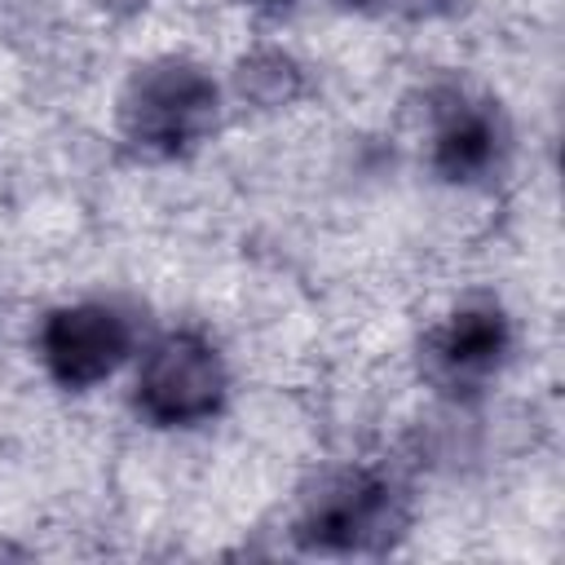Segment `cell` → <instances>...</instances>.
Wrapping results in <instances>:
<instances>
[{
    "instance_id": "cell-1",
    "label": "cell",
    "mask_w": 565,
    "mask_h": 565,
    "mask_svg": "<svg viewBox=\"0 0 565 565\" xmlns=\"http://www.w3.org/2000/svg\"><path fill=\"white\" fill-rule=\"evenodd\" d=\"M216 84L199 62L159 57L141 66L119 97V132L132 150L172 159L194 150L216 128Z\"/></svg>"
},
{
    "instance_id": "cell-2",
    "label": "cell",
    "mask_w": 565,
    "mask_h": 565,
    "mask_svg": "<svg viewBox=\"0 0 565 565\" xmlns=\"http://www.w3.org/2000/svg\"><path fill=\"white\" fill-rule=\"evenodd\" d=\"M230 375L212 340L194 331H168L150 344L137 371V406L150 424H199L225 402Z\"/></svg>"
},
{
    "instance_id": "cell-3",
    "label": "cell",
    "mask_w": 565,
    "mask_h": 565,
    "mask_svg": "<svg viewBox=\"0 0 565 565\" xmlns=\"http://www.w3.org/2000/svg\"><path fill=\"white\" fill-rule=\"evenodd\" d=\"M406 530V503L393 481L375 472H340L313 494L300 516V543L327 552H371L388 547Z\"/></svg>"
},
{
    "instance_id": "cell-4",
    "label": "cell",
    "mask_w": 565,
    "mask_h": 565,
    "mask_svg": "<svg viewBox=\"0 0 565 565\" xmlns=\"http://www.w3.org/2000/svg\"><path fill=\"white\" fill-rule=\"evenodd\" d=\"M132 349V327L110 305H66L40 327V358L62 388H88L106 380Z\"/></svg>"
},
{
    "instance_id": "cell-5",
    "label": "cell",
    "mask_w": 565,
    "mask_h": 565,
    "mask_svg": "<svg viewBox=\"0 0 565 565\" xmlns=\"http://www.w3.org/2000/svg\"><path fill=\"white\" fill-rule=\"evenodd\" d=\"M508 344V313L494 300H468L424 340V375L446 393H472L499 371Z\"/></svg>"
},
{
    "instance_id": "cell-6",
    "label": "cell",
    "mask_w": 565,
    "mask_h": 565,
    "mask_svg": "<svg viewBox=\"0 0 565 565\" xmlns=\"http://www.w3.org/2000/svg\"><path fill=\"white\" fill-rule=\"evenodd\" d=\"M508 150V128L503 115L468 93H446L437 102V124H433V168L446 181H481L499 168Z\"/></svg>"
},
{
    "instance_id": "cell-7",
    "label": "cell",
    "mask_w": 565,
    "mask_h": 565,
    "mask_svg": "<svg viewBox=\"0 0 565 565\" xmlns=\"http://www.w3.org/2000/svg\"><path fill=\"white\" fill-rule=\"evenodd\" d=\"M238 84H243V93L256 97L260 106H282V102H291V97L300 93V71H296V62L282 57V53H256V57L243 62Z\"/></svg>"
},
{
    "instance_id": "cell-8",
    "label": "cell",
    "mask_w": 565,
    "mask_h": 565,
    "mask_svg": "<svg viewBox=\"0 0 565 565\" xmlns=\"http://www.w3.org/2000/svg\"><path fill=\"white\" fill-rule=\"evenodd\" d=\"M265 4H282V0H265Z\"/></svg>"
}]
</instances>
